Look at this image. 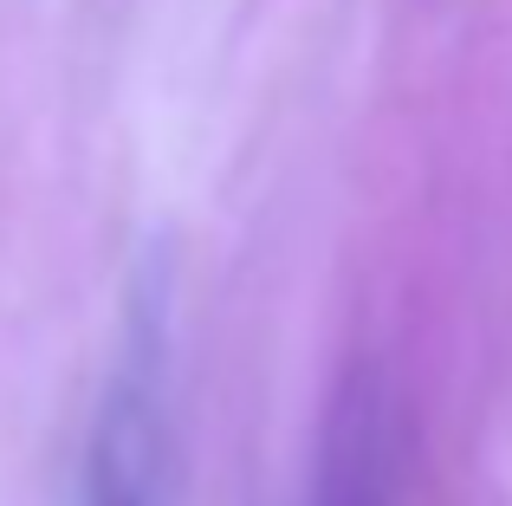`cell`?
I'll list each match as a JSON object with an SVG mask.
<instances>
[{"mask_svg": "<svg viewBox=\"0 0 512 506\" xmlns=\"http://www.w3.org/2000/svg\"><path fill=\"white\" fill-rule=\"evenodd\" d=\"M312 506H396V409L376 370H350L318 429Z\"/></svg>", "mask_w": 512, "mask_h": 506, "instance_id": "1", "label": "cell"}, {"mask_svg": "<svg viewBox=\"0 0 512 506\" xmlns=\"http://www.w3.org/2000/svg\"><path fill=\"white\" fill-rule=\"evenodd\" d=\"M98 506H137V487H130L124 474L111 468V474H104V500H98Z\"/></svg>", "mask_w": 512, "mask_h": 506, "instance_id": "2", "label": "cell"}]
</instances>
